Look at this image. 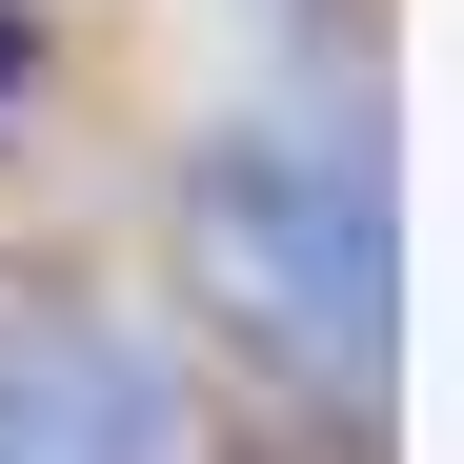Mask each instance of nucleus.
Wrapping results in <instances>:
<instances>
[{"mask_svg": "<svg viewBox=\"0 0 464 464\" xmlns=\"http://www.w3.org/2000/svg\"><path fill=\"white\" fill-rule=\"evenodd\" d=\"M162 243H182V324L222 363H263L283 404L383 424V383H404V222H383V162H324L303 121L182 141Z\"/></svg>", "mask_w": 464, "mask_h": 464, "instance_id": "f257e3e1", "label": "nucleus"}, {"mask_svg": "<svg viewBox=\"0 0 464 464\" xmlns=\"http://www.w3.org/2000/svg\"><path fill=\"white\" fill-rule=\"evenodd\" d=\"M0 464H202V363H182V324H121V303L0 324Z\"/></svg>", "mask_w": 464, "mask_h": 464, "instance_id": "f03ea898", "label": "nucleus"}, {"mask_svg": "<svg viewBox=\"0 0 464 464\" xmlns=\"http://www.w3.org/2000/svg\"><path fill=\"white\" fill-rule=\"evenodd\" d=\"M21 102H41V21L0 0V121H21Z\"/></svg>", "mask_w": 464, "mask_h": 464, "instance_id": "7ed1b4c3", "label": "nucleus"}]
</instances>
